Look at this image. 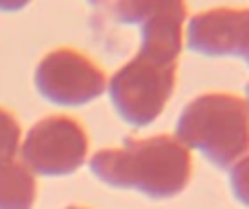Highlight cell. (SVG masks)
<instances>
[{"instance_id":"obj_1","label":"cell","mask_w":249,"mask_h":209,"mask_svg":"<svg viewBox=\"0 0 249 209\" xmlns=\"http://www.w3.org/2000/svg\"><path fill=\"white\" fill-rule=\"evenodd\" d=\"M90 172L109 188L168 201L188 188L193 155L175 135L127 137L123 146L96 150L90 157Z\"/></svg>"},{"instance_id":"obj_2","label":"cell","mask_w":249,"mask_h":209,"mask_svg":"<svg viewBox=\"0 0 249 209\" xmlns=\"http://www.w3.org/2000/svg\"><path fill=\"white\" fill-rule=\"evenodd\" d=\"M175 140L219 170L249 153V113L243 96L206 92L188 100L175 122Z\"/></svg>"},{"instance_id":"obj_3","label":"cell","mask_w":249,"mask_h":209,"mask_svg":"<svg viewBox=\"0 0 249 209\" xmlns=\"http://www.w3.org/2000/svg\"><path fill=\"white\" fill-rule=\"evenodd\" d=\"M177 83V64L136 52L107 79V96L116 115L144 129L164 113Z\"/></svg>"},{"instance_id":"obj_4","label":"cell","mask_w":249,"mask_h":209,"mask_svg":"<svg viewBox=\"0 0 249 209\" xmlns=\"http://www.w3.org/2000/svg\"><path fill=\"white\" fill-rule=\"evenodd\" d=\"M99 17L116 26H136V52L179 64L188 24L186 0H103Z\"/></svg>"},{"instance_id":"obj_5","label":"cell","mask_w":249,"mask_h":209,"mask_svg":"<svg viewBox=\"0 0 249 209\" xmlns=\"http://www.w3.org/2000/svg\"><path fill=\"white\" fill-rule=\"evenodd\" d=\"M90 137L70 115H48L29 129L22 142V161L42 177H68L86 163Z\"/></svg>"},{"instance_id":"obj_6","label":"cell","mask_w":249,"mask_h":209,"mask_svg":"<svg viewBox=\"0 0 249 209\" xmlns=\"http://www.w3.org/2000/svg\"><path fill=\"white\" fill-rule=\"evenodd\" d=\"M35 87L51 105L83 107L107 92V77L88 55L74 48H57L37 64Z\"/></svg>"},{"instance_id":"obj_7","label":"cell","mask_w":249,"mask_h":209,"mask_svg":"<svg viewBox=\"0 0 249 209\" xmlns=\"http://www.w3.org/2000/svg\"><path fill=\"white\" fill-rule=\"evenodd\" d=\"M184 46L208 59L236 57L249 70V7H214L188 17Z\"/></svg>"},{"instance_id":"obj_8","label":"cell","mask_w":249,"mask_h":209,"mask_svg":"<svg viewBox=\"0 0 249 209\" xmlns=\"http://www.w3.org/2000/svg\"><path fill=\"white\" fill-rule=\"evenodd\" d=\"M37 196L35 175L16 155L0 159V209H33Z\"/></svg>"},{"instance_id":"obj_9","label":"cell","mask_w":249,"mask_h":209,"mask_svg":"<svg viewBox=\"0 0 249 209\" xmlns=\"http://www.w3.org/2000/svg\"><path fill=\"white\" fill-rule=\"evenodd\" d=\"M20 135L22 129L18 118L11 111L0 107V159L16 155L18 144H20Z\"/></svg>"},{"instance_id":"obj_10","label":"cell","mask_w":249,"mask_h":209,"mask_svg":"<svg viewBox=\"0 0 249 209\" xmlns=\"http://www.w3.org/2000/svg\"><path fill=\"white\" fill-rule=\"evenodd\" d=\"M228 183H230L232 196L236 198L243 207L249 209V153L230 168Z\"/></svg>"},{"instance_id":"obj_11","label":"cell","mask_w":249,"mask_h":209,"mask_svg":"<svg viewBox=\"0 0 249 209\" xmlns=\"http://www.w3.org/2000/svg\"><path fill=\"white\" fill-rule=\"evenodd\" d=\"M31 0H0V11L4 13H13V11H20L29 4Z\"/></svg>"},{"instance_id":"obj_12","label":"cell","mask_w":249,"mask_h":209,"mask_svg":"<svg viewBox=\"0 0 249 209\" xmlns=\"http://www.w3.org/2000/svg\"><path fill=\"white\" fill-rule=\"evenodd\" d=\"M243 98H245V105H247V113H249V83L245 85V96H243Z\"/></svg>"},{"instance_id":"obj_13","label":"cell","mask_w":249,"mask_h":209,"mask_svg":"<svg viewBox=\"0 0 249 209\" xmlns=\"http://www.w3.org/2000/svg\"><path fill=\"white\" fill-rule=\"evenodd\" d=\"M66 209H88V207H66Z\"/></svg>"},{"instance_id":"obj_14","label":"cell","mask_w":249,"mask_h":209,"mask_svg":"<svg viewBox=\"0 0 249 209\" xmlns=\"http://www.w3.org/2000/svg\"><path fill=\"white\" fill-rule=\"evenodd\" d=\"M90 2H101V0H90Z\"/></svg>"}]
</instances>
